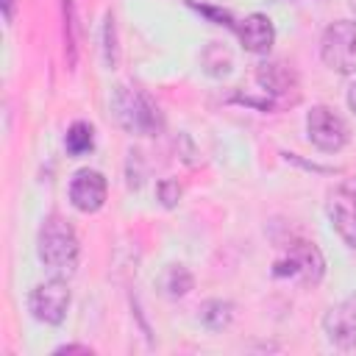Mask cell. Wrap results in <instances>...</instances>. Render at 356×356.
I'll use <instances>...</instances> for the list:
<instances>
[{
	"mask_svg": "<svg viewBox=\"0 0 356 356\" xmlns=\"http://www.w3.org/2000/svg\"><path fill=\"white\" fill-rule=\"evenodd\" d=\"M56 353H92V348H86V345H61Z\"/></svg>",
	"mask_w": 356,
	"mask_h": 356,
	"instance_id": "18",
	"label": "cell"
},
{
	"mask_svg": "<svg viewBox=\"0 0 356 356\" xmlns=\"http://www.w3.org/2000/svg\"><path fill=\"white\" fill-rule=\"evenodd\" d=\"M256 81L259 86H264V92L281 97V100H289V92L298 95V81H295V72L278 61L273 64H261L259 72H256Z\"/></svg>",
	"mask_w": 356,
	"mask_h": 356,
	"instance_id": "11",
	"label": "cell"
},
{
	"mask_svg": "<svg viewBox=\"0 0 356 356\" xmlns=\"http://www.w3.org/2000/svg\"><path fill=\"white\" fill-rule=\"evenodd\" d=\"M192 273L186 270V267H181V264H172V267H167L164 270V275H161V289H164V295H170V298H184L189 289H192Z\"/></svg>",
	"mask_w": 356,
	"mask_h": 356,
	"instance_id": "13",
	"label": "cell"
},
{
	"mask_svg": "<svg viewBox=\"0 0 356 356\" xmlns=\"http://www.w3.org/2000/svg\"><path fill=\"white\" fill-rule=\"evenodd\" d=\"M273 273L278 278H289V281L314 286V284H320V278L325 273V259H323V253L314 242L298 239V242H289L286 253L275 261Z\"/></svg>",
	"mask_w": 356,
	"mask_h": 356,
	"instance_id": "3",
	"label": "cell"
},
{
	"mask_svg": "<svg viewBox=\"0 0 356 356\" xmlns=\"http://www.w3.org/2000/svg\"><path fill=\"white\" fill-rule=\"evenodd\" d=\"M306 131L314 147L325 150V153H337L348 145V125L339 114H334L325 106H314L306 114Z\"/></svg>",
	"mask_w": 356,
	"mask_h": 356,
	"instance_id": "6",
	"label": "cell"
},
{
	"mask_svg": "<svg viewBox=\"0 0 356 356\" xmlns=\"http://www.w3.org/2000/svg\"><path fill=\"white\" fill-rule=\"evenodd\" d=\"M348 106H350V111L356 114V83L348 89Z\"/></svg>",
	"mask_w": 356,
	"mask_h": 356,
	"instance_id": "20",
	"label": "cell"
},
{
	"mask_svg": "<svg viewBox=\"0 0 356 356\" xmlns=\"http://www.w3.org/2000/svg\"><path fill=\"white\" fill-rule=\"evenodd\" d=\"M234 317V306L228 300H206L200 306V323L211 331H222Z\"/></svg>",
	"mask_w": 356,
	"mask_h": 356,
	"instance_id": "12",
	"label": "cell"
},
{
	"mask_svg": "<svg viewBox=\"0 0 356 356\" xmlns=\"http://www.w3.org/2000/svg\"><path fill=\"white\" fill-rule=\"evenodd\" d=\"M106 64L108 70L117 67V47H114V17L106 14Z\"/></svg>",
	"mask_w": 356,
	"mask_h": 356,
	"instance_id": "17",
	"label": "cell"
},
{
	"mask_svg": "<svg viewBox=\"0 0 356 356\" xmlns=\"http://www.w3.org/2000/svg\"><path fill=\"white\" fill-rule=\"evenodd\" d=\"M78 236L72 231V225L58 217L50 214L42 228H39V259L42 264L53 273V275H72L78 267Z\"/></svg>",
	"mask_w": 356,
	"mask_h": 356,
	"instance_id": "1",
	"label": "cell"
},
{
	"mask_svg": "<svg viewBox=\"0 0 356 356\" xmlns=\"http://www.w3.org/2000/svg\"><path fill=\"white\" fill-rule=\"evenodd\" d=\"M106 195H108V184H106L103 172H97V170L83 167V170H78V172L72 175V181H70V200H72V206H75L78 211H83V214H92V211L103 209Z\"/></svg>",
	"mask_w": 356,
	"mask_h": 356,
	"instance_id": "8",
	"label": "cell"
},
{
	"mask_svg": "<svg viewBox=\"0 0 356 356\" xmlns=\"http://www.w3.org/2000/svg\"><path fill=\"white\" fill-rule=\"evenodd\" d=\"M3 14H6V22L14 19V0H3Z\"/></svg>",
	"mask_w": 356,
	"mask_h": 356,
	"instance_id": "19",
	"label": "cell"
},
{
	"mask_svg": "<svg viewBox=\"0 0 356 356\" xmlns=\"http://www.w3.org/2000/svg\"><path fill=\"white\" fill-rule=\"evenodd\" d=\"M325 331H328V339H334L337 345H356V298L345 300L342 306L331 309L325 314Z\"/></svg>",
	"mask_w": 356,
	"mask_h": 356,
	"instance_id": "10",
	"label": "cell"
},
{
	"mask_svg": "<svg viewBox=\"0 0 356 356\" xmlns=\"http://www.w3.org/2000/svg\"><path fill=\"white\" fill-rule=\"evenodd\" d=\"M156 195H159V200H161L167 209H172V206L178 203V197H181V184L172 181V178H164V181H159Z\"/></svg>",
	"mask_w": 356,
	"mask_h": 356,
	"instance_id": "16",
	"label": "cell"
},
{
	"mask_svg": "<svg viewBox=\"0 0 356 356\" xmlns=\"http://www.w3.org/2000/svg\"><path fill=\"white\" fill-rule=\"evenodd\" d=\"M325 211L337 234L356 248V178H345L331 189Z\"/></svg>",
	"mask_w": 356,
	"mask_h": 356,
	"instance_id": "7",
	"label": "cell"
},
{
	"mask_svg": "<svg viewBox=\"0 0 356 356\" xmlns=\"http://www.w3.org/2000/svg\"><path fill=\"white\" fill-rule=\"evenodd\" d=\"M64 33H67V56H70V67L75 64V8L72 0H64Z\"/></svg>",
	"mask_w": 356,
	"mask_h": 356,
	"instance_id": "15",
	"label": "cell"
},
{
	"mask_svg": "<svg viewBox=\"0 0 356 356\" xmlns=\"http://www.w3.org/2000/svg\"><path fill=\"white\" fill-rule=\"evenodd\" d=\"M111 111L114 120L128 131V134H139V136H153L161 128V114L159 108L139 92L131 86H117L111 95Z\"/></svg>",
	"mask_w": 356,
	"mask_h": 356,
	"instance_id": "2",
	"label": "cell"
},
{
	"mask_svg": "<svg viewBox=\"0 0 356 356\" xmlns=\"http://www.w3.org/2000/svg\"><path fill=\"white\" fill-rule=\"evenodd\" d=\"M320 56L334 72H356V22L337 19L325 28L320 42Z\"/></svg>",
	"mask_w": 356,
	"mask_h": 356,
	"instance_id": "4",
	"label": "cell"
},
{
	"mask_svg": "<svg viewBox=\"0 0 356 356\" xmlns=\"http://www.w3.org/2000/svg\"><path fill=\"white\" fill-rule=\"evenodd\" d=\"M92 145H95V131H92V125H89V122H72L70 131H67V136H64L67 153L81 156V153L92 150Z\"/></svg>",
	"mask_w": 356,
	"mask_h": 356,
	"instance_id": "14",
	"label": "cell"
},
{
	"mask_svg": "<svg viewBox=\"0 0 356 356\" xmlns=\"http://www.w3.org/2000/svg\"><path fill=\"white\" fill-rule=\"evenodd\" d=\"M28 306H31V314L39 323L58 325L67 317V309H70V286H67V281H61V275H56V278L39 284L31 292Z\"/></svg>",
	"mask_w": 356,
	"mask_h": 356,
	"instance_id": "5",
	"label": "cell"
},
{
	"mask_svg": "<svg viewBox=\"0 0 356 356\" xmlns=\"http://www.w3.org/2000/svg\"><path fill=\"white\" fill-rule=\"evenodd\" d=\"M236 36L245 50L250 53H267L275 42V28L264 14H250L236 25Z\"/></svg>",
	"mask_w": 356,
	"mask_h": 356,
	"instance_id": "9",
	"label": "cell"
}]
</instances>
